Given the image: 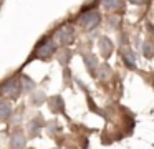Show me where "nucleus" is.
I'll use <instances>...</instances> for the list:
<instances>
[{"label":"nucleus","mask_w":154,"mask_h":149,"mask_svg":"<svg viewBox=\"0 0 154 149\" xmlns=\"http://www.w3.org/2000/svg\"><path fill=\"white\" fill-rule=\"evenodd\" d=\"M80 23L85 26H88V28H91V26H96L98 23H100V13L98 12H86L83 13V15L80 17Z\"/></svg>","instance_id":"nucleus-1"},{"label":"nucleus","mask_w":154,"mask_h":149,"mask_svg":"<svg viewBox=\"0 0 154 149\" xmlns=\"http://www.w3.org/2000/svg\"><path fill=\"white\" fill-rule=\"evenodd\" d=\"M18 89H20V86H18V83L14 81V79H8V81H5L4 85H2V91H4L5 95L12 96V98H17L18 96Z\"/></svg>","instance_id":"nucleus-2"},{"label":"nucleus","mask_w":154,"mask_h":149,"mask_svg":"<svg viewBox=\"0 0 154 149\" xmlns=\"http://www.w3.org/2000/svg\"><path fill=\"white\" fill-rule=\"evenodd\" d=\"M57 38H60V43H61V45L71 42V38H73V28H71V26H63V28L58 32Z\"/></svg>","instance_id":"nucleus-3"},{"label":"nucleus","mask_w":154,"mask_h":149,"mask_svg":"<svg viewBox=\"0 0 154 149\" xmlns=\"http://www.w3.org/2000/svg\"><path fill=\"white\" fill-rule=\"evenodd\" d=\"M55 50V43L53 42H45L43 45L40 46V50H38V56L40 58H47L48 55H51Z\"/></svg>","instance_id":"nucleus-4"},{"label":"nucleus","mask_w":154,"mask_h":149,"mask_svg":"<svg viewBox=\"0 0 154 149\" xmlns=\"http://www.w3.org/2000/svg\"><path fill=\"white\" fill-rule=\"evenodd\" d=\"M100 48H101V53H103L104 56H109L111 51H113V43H111L108 38H101Z\"/></svg>","instance_id":"nucleus-5"},{"label":"nucleus","mask_w":154,"mask_h":149,"mask_svg":"<svg viewBox=\"0 0 154 149\" xmlns=\"http://www.w3.org/2000/svg\"><path fill=\"white\" fill-rule=\"evenodd\" d=\"M25 144V138L23 134H20V132H17V134L12 136V149H22Z\"/></svg>","instance_id":"nucleus-6"},{"label":"nucleus","mask_w":154,"mask_h":149,"mask_svg":"<svg viewBox=\"0 0 154 149\" xmlns=\"http://www.w3.org/2000/svg\"><path fill=\"white\" fill-rule=\"evenodd\" d=\"M8 116H10V104L7 101H2L0 103V118L7 119Z\"/></svg>","instance_id":"nucleus-7"},{"label":"nucleus","mask_w":154,"mask_h":149,"mask_svg":"<svg viewBox=\"0 0 154 149\" xmlns=\"http://www.w3.org/2000/svg\"><path fill=\"white\" fill-rule=\"evenodd\" d=\"M123 56H124V60H126L128 66H129V68H134V61H136V58H134L133 51H129V50H124V51H123Z\"/></svg>","instance_id":"nucleus-8"},{"label":"nucleus","mask_w":154,"mask_h":149,"mask_svg":"<svg viewBox=\"0 0 154 149\" xmlns=\"http://www.w3.org/2000/svg\"><path fill=\"white\" fill-rule=\"evenodd\" d=\"M51 111H63V101H61V98H53L51 99V104H50Z\"/></svg>","instance_id":"nucleus-9"},{"label":"nucleus","mask_w":154,"mask_h":149,"mask_svg":"<svg viewBox=\"0 0 154 149\" xmlns=\"http://www.w3.org/2000/svg\"><path fill=\"white\" fill-rule=\"evenodd\" d=\"M23 86H25L27 89H33V88H35V83L32 81L28 76H23Z\"/></svg>","instance_id":"nucleus-10"},{"label":"nucleus","mask_w":154,"mask_h":149,"mask_svg":"<svg viewBox=\"0 0 154 149\" xmlns=\"http://www.w3.org/2000/svg\"><path fill=\"white\" fill-rule=\"evenodd\" d=\"M85 60H86V63H88V68L93 70V68H94V65H96V58H94V56H91V55H88Z\"/></svg>","instance_id":"nucleus-11"},{"label":"nucleus","mask_w":154,"mask_h":149,"mask_svg":"<svg viewBox=\"0 0 154 149\" xmlns=\"http://www.w3.org/2000/svg\"><path fill=\"white\" fill-rule=\"evenodd\" d=\"M104 7L106 8H116V7H119V2H104Z\"/></svg>","instance_id":"nucleus-12"},{"label":"nucleus","mask_w":154,"mask_h":149,"mask_svg":"<svg viewBox=\"0 0 154 149\" xmlns=\"http://www.w3.org/2000/svg\"><path fill=\"white\" fill-rule=\"evenodd\" d=\"M146 51H147V56L152 55V51H151V45H149V42L144 43V55H146Z\"/></svg>","instance_id":"nucleus-13"}]
</instances>
